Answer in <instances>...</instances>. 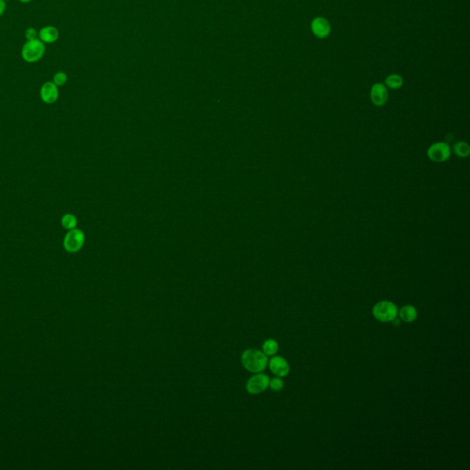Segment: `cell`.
Wrapping results in <instances>:
<instances>
[{"instance_id":"6da1fadb","label":"cell","mask_w":470,"mask_h":470,"mask_svg":"<svg viewBox=\"0 0 470 470\" xmlns=\"http://www.w3.org/2000/svg\"><path fill=\"white\" fill-rule=\"evenodd\" d=\"M241 360L243 368L254 374L264 371L268 364L267 356L262 351L252 348L242 353Z\"/></svg>"},{"instance_id":"7a4b0ae2","label":"cell","mask_w":470,"mask_h":470,"mask_svg":"<svg viewBox=\"0 0 470 470\" xmlns=\"http://www.w3.org/2000/svg\"><path fill=\"white\" fill-rule=\"evenodd\" d=\"M45 54V45L39 39L30 40L25 43L21 49V56L25 62L34 63L43 58Z\"/></svg>"},{"instance_id":"3957f363","label":"cell","mask_w":470,"mask_h":470,"mask_svg":"<svg viewBox=\"0 0 470 470\" xmlns=\"http://www.w3.org/2000/svg\"><path fill=\"white\" fill-rule=\"evenodd\" d=\"M397 307L391 301H379L374 306L372 313L377 320L381 322H390L397 319Z\"/></svg>"},{"instance_id":"277c9868","label":"cell","mask_w":470,"mask_h":470,"mask_svg":"<svg viewBox=\"0 0 470 470\" xmlns=\"http://www.w3.org/2000/svg\"><path fill=\"white\" fill-rule=\"evenodd\" d=\"M85 243V234L81 230L72 229L69 230L63 239V247L65 251L70 254H75L81 250Z\"/></svg>"},{"instance_id":"5b68a950","label":"cell","mask_w":470,"mask_h":470,"mask_svg":"<svg viewBox=\"0 0 470 470\" xmlns=\"http://www.w3.org/2000/svg\"><path fill=\"white\" fill-rule=\"evenodd\" d=\"M269 379L268 376L266 374L255 373L251 378H249L245 385L246 391L252 395H257L264 392L269 386Z\"/></svg>"},{"instance_id":"8992f818","label":"cell","mask_w":470,"mask_h":470,"mask_svg":"<svg viewBox=\"0 0 470 470\" xmlns=\"http://www.w3.org/2000/svg\"><path fill=\"white\" fill-rule=\"evenodd\" d=\"M370 98L375 106L382 107L388 101V88L382 83L374 84L370 91Z\"/></svg>"},{"instance_id":"52a82bcc","label":"cell","mask_w":470,"mask_h":470,"mask_svg":"<svg viewBox=\"0 0 470 470\" xmlns=\"http://www.w3.org/2000/svg\"><path fill=\"white\" fill-rule=\"evenodd\" d=\"M450 147L444 142H437L431 146L428 150V156L430 159L437 163L445 162L450 157Z\"/></svg>"},{"instance_id":"ba28073f","label":"cell","mask_w":470,"mask_h":470,"mask_svg":"<svg viewBox=\"0 0 470 470\" xmlns=\"http://www.w3.org/2000/svg\"><path fill=\"white\" fill-rule=\"evenodd\" d=\"M312 33L319 39H325L331 33V25L323 17H316L310 23Z\"/></svg>"},{"instance_id":"9c48e42d","label":"cell","mask_w":470,"mask_h":470,"mask_svg":"<svg viewBox=\"0 0 470 470\" xmlns=\"http://www.w3.org/2000/svg\"><path fill=\"white\" fill-rule=\"evenodd\" d=\"M40 97L44 103L54 104L58 99V87L51 81L44 83L40 89Z\"/></svg>"},{"instance_id":"30bf717a","label":"cell","mask_w":470,"mask_h":470,"mask_svg":"<svg viewBox=\"0 0 470 470\" xmlns=\"http://www.w3.org/2000/svg\"><path fill=\"white\" fill-rule=\"evenodd\" d=\"M269 369L272 373L276 375V377H286L290 373V365L286 362L285 358L281 356H273L268 362Z\"/></svg>"},{"instance_id":"8fae6325","label":"cell","mask_w":470,"mask_h":470,"mask_svg":"<svg viewBox=\"0 0 470 470\" xmlns=\"http://www.w3.org/2000/svg\"><path fill=\"white\" fill-rule=\"evenodd\" d=\"M38 37L44 44H53L59 39V30L54 26H45L40 29Z\"/></svg>"},{"instance_id":"7c38bea8","label":"cell","mask_w":470,"mask_h":470,"mask_svg":"<svg viewBox=\"0 0 470 470\" xmlns=\"http://www.w3.org/2000/svg\"><path fill=\"white\" fill-rule=\"evenodd\" d=\"M397 314L400 316L401 320L407 323L412 322L417 319L416 309L412 305L404 306L397 312Z\"/></svg>"},{"instance_id":"4fadbf2b","label":"cell","mask_w":470,"mask_h":470,"mask_svg":"<svg viewBox=\"0 0 470 470\" xmlns=\"http://www.w3.org/2000/svg\"><path fill=\"white\" fill-rule=\"evenodd\" d=\"M278 351V344L276 340L267 339L262 345V352L267 356H273Z\"/></svg>"},{"instance_id":"5bb4252c","label":"cell","mask_w":470,"mask_h":470,"mask_svg":"<svg viewBox=\"0 0 470 470\" xmlns=\"http://www.w3.org/2000/svg\"><path fill=\"white\" fill-rule=\"evenodd\" d=\"M385 83H386V87L388 88H391V89H399L403 86V78H402V76L397 74H391L387 77Z\"/></svg>"},{"instance_id":"9a60e30c","label":"cell","mask_w":470,"mask_h":470,"mask_svg":"<svg viewBox=\"0 0 470 470\" xmlns=\"http://www.w3.org/2000/svg\"><path fill=\"white\" fill-rule=\"evenodd\" d=\"M61 223H62L63 228L72 230V229L76 228V226L78 224V220L72 214H65L62 217Z\"/></svg>"},{"instance_id":"2e32d148","label":"cell","mask_w":470,"mask_h":470,"mask_svg":"<svg viewBox=\"0 0 470 470\" xmlns=\"http://www.w3.org/2000/svg\"><path fill=\"white\" fill-rule=\"evenodd\" d=\"M454 150L456 155L460 157H466L469 155V146H467V143L465 142H462V141L457 142L455 146Z\"/></svg>"},{"instance_id":"e0dca14e","label":"cell","mask_w":470,"mask_h":470,"mask_svg":"<svg viewBox=\"0 0 470 470\" xmlns=\"http://www.w3.org/2000/svg\"><path fill=\"white\" fill-rule=\"evenodd\" d=\"M284 381L280 377H276V378H273L272 379H269V386L273 391H281L282 389L284 388Z\"/></svg>"},{"instance_id":"ac0fdd59","label":"cell","mask_w":470,"mask_h":470,"mask_svg":"<svg viewBox=\"0 0 470 470\" xmlns=\"http://www.w3.org/2000/svg\"><path fill=\"white\" fill-rule=\"evenodd\" d=\"M67 78L66 74L63 71H59L57 73L54 74L53 83L57 87H63V85L67 82Z\"/></svg>"},{"instance_id":"d6986e66","label":"cell","mask_w":470,"mask_h":470,"mask_svg":"<svg viewBox=\"0 0 470 470\" xmlns=\"http://www.w3.org/2000/svg\"><path fill=\"white\" fill-rule=\"evenodd\" d=\"M25 37H26L27 41L38 39L37 38L38 37V32L34 28H28L25 31Z\"/></svg>"},{"instance_id":"ffe728a7","label":"cell","mask_w":470,"mask_h":470,"mask_svg":"<svg viewBox=\"0 0 470 470\" xmlns=\"http://www.w3.org/2000/svg\"><path fill=\"white\" fill-rule=\"evenodd\" d=\"M6 10V1L0 0V17L4 14Z\"/></svg>"},{"instance_id":"44dd1931","label":"cell","mask_w":470,"mask_h":470,"mask_svg":"<svg viewBox=\"0 0 470 470\" xmlns=\"http://www.w3.org/2000/svg\"><path fill=\"white\" fill-rule=\"evenodd\" d=\"M20 2H22V3H29L31 0H20Z\"/></svg>"},{"instance_id":"7402d4cb","label":"cell","mask_w":470,"mask_h":470,"mask_svg":"<svg viewBox=\"0 0 470 470\" xmlns=\"http://www.w3.org/2000/svg\"><path fill=\"white\" fill-rule=\"evenodd\" d=\"M4 1H10V0H4Z\"/></svg>"}]
</instances>
